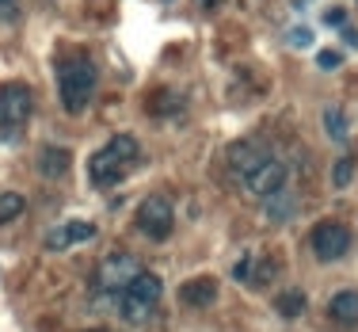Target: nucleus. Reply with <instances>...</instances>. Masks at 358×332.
Returning <instances> with one entry per match:
<instances>
[{"mask_svg": "<svg viewBox=\"0 0 358 332\" xmlns=\"http://www.w3.org/2000/svg\"><path fill=\"white\" fill-rule=\"evenodd\" d=\"M229 168H233V176L244 184V191L255 195V199H278V195L286 191V165L275 157V153H267L263 146H255V141H236V146H229Z\"/></svg>", "mask_w": 358, "mask_h": 332, "instance_id": "f257e3e1", "label": "nucleus"}, {"mask_svg": "<svg viewBox=\"0 0 358 332\" xmlns=\"http://www.w3.org/2000/svg\"><path fill=\"white\" fill-rule=\"evenodd\" d=\"M57 96L69 115H80L96 96V62L88 54H65L57 62Z\"/></svg>", "mask_w": 358, "mask_h": 332, "instance_id": "f03ea898", "label": "nucleus"}, {"mask_svg": "<svg viewBox=\"0 0 358 332\" xmlns=\"http://www.w3.org/2000/svg\"><path fill=\"white\" fill-rule=\"evenodd\" d=\"M138 160H141L138 138H134V134H115L103 149H96L88 157V176L96 187H115Z\"/></svg>", "mask_w": 358, "mask_h": 332, "instance_id": "7ed1b4c3", "label": "nucleus"}, {"mask_svg": "<svg viewBox=\"0 0 358 332\" xmlns=\"http://www.w3.org/2000/svg\"><path fill=\"white\" fill-rule=\"evenodd\" d=\"M160 294H164V283H160V275H152V271H141V275L122 291V298H118V310H122L126 321H145V317H152V313H157Z\"/></svg>", "mask_w": 358, "mask_h": 332, "instance_id": "20e7f679", "label": "nucleus"}, {"mask_svg": "<svg viewBox=\"0 0 358 332\" xmlns=\"http://www.w3.org/2000/svg\"><path fill=\"white\" fill-rule=\"evenodd\" d=\"M31 111H35V96L23 81H8L0 88V126H4L8 138H15L20 126H27Z\"/></svg>", "mask_w": 358, "mask_h": 332, "instance_id": "39448f33", "label": "nucleus"}, {"mask_svg": "<svg viewBox=\"0 0 358 332\" xmlns=\"http://www.w3.org/2000/svg\"><path fill=\"white\" fill-rule=\"evenodd\" d=\"M141 275V263L130 252H110V256L96 268V286L110 298H122V291Z\"/></svg>", "mask_w": 358, "mask_h": 332, "instance_id": "423d86ee", "label": "nucleus"}, {"mask_svg": "<svg viewBox=\"0 0 358 332\" xmlns=\"http://www.w3.org/2000/svg\"><path fill=\"white\" fill-rule=\"evenodd\" d=\"M309 244H313V252H317V260H324V263L343 260L347 249H351V229H347L343 221L324 218V221H317V226H313Z\"/></svg>", "mask_w": 358, "mask_h": 332, "instance_id": "0eeeda50", "label": "nucleus"}, {"mask_svg": "<svg viewBox=\"0 0 358 332\" xmlns=\"http://www.w3.org/2000/svg\"><path fill=\"white\" fill-rule=\"evenodd\" d=\"M172 226H176V210H172L168 199L149 195V199L138 207V229L145 237H152V241H168V237H172Z\"/></svg>", "mask_w": 358, "mask_h": 332, "instance_id": "6e6552de", "label": "nucleus"}, {"mask_svg": "<svg viewBox=\"0 0 358 332\" xmlns=\"http://www.w3.org/2000/svg\"><path fill=\"white\" fill-rule=\"evenodd\" d=\"M328 317L331 321H339V325H358V291H336L331 294V302H328Z\"/></svg>", "mask_w": 358, "mask_h": 332, "instance_id": "1a4fd4ad", "label": "nucleus"}, {"mask_svg": "<svg viewBox=\"0 0 358 332\" xmlns=\"http://www.w3.org/2000/svg\"><path fill=\"white\" fill-rule=\"evenodd\" d=\"M96 237V226L92 221H65L62 229L50 233V249H69V244H80V241H92Z\"/></svg>", "mask_w": 358, "mask_h": 332, "instance_id": "9d476101", "label": "nucleus"}, {"mask_svg": "<svg viewBox=\"0 0 358 332\" xmlns=\"http://www.w3.org/2000/svg\"><path fill=\"white\" fill-rule=\"evenodd\" d=\"M179 298H183L187 305H210L217 298V283L210 275H199V279H187L183 286H179Z\"/></svg>", "mask_w": 358, "mask_h": 332, "instance_id": "9b49d317", "label": "nucleus"}, {"mask_svg": "<svg viewBox=\"0 0 358 332\" xmlns=\"http://www.w3.org/2000/svg\"><path fill=\"white\" fill-rule=\"evenodd\" d=\"M69 165H73V153L65 149V146H46L38 153V168H42V176H65L69 172Z\"/></svg>", "mask_w": 358, "mask_h": 332, "instance_id": "f8f14e48", "label": "nucleus"}, {"mask_svg": "<svg viewBox=\"0 0 358 332\" xmlns=\"http://www.w3.org/2000/svg\"><path fill=\"white\" fill-rule=\"evenodd\" d=\"M305 305H309V302H305V294H301V291H286V294H278V298H275V310L282 313V317H301Z\"/></svg>", "mask_w": 358, "mask_h": 332, "instance_id": "ddd939ff", "label": "nucleus"}, {"mask_svg": "<svg viewBox=\"0 0 358 332\" xmlns=\"http://www.w3.org/2000/svg\"><path fill=\"white\" fill-rule=\"evenodd\" d=\"M23 207H27V199H23V195L4 191V195H0V226H8L12 218H20V214H23Z\"/></svg>", "mask_w": 358, "mask_h": 332, "instance_id": "4468645a", "label": "nucleus"}, {"mask_svg": "<svg viewBox=\"0 0 358 332\" xmlns=\"http://www.w3.org/2000/svg\"><path fill=\"white\" fill-rule=\"evenodd\" d=\"M324 126H328L331 138L343 141L347 138V123H343V111H324Z\"/></svg>", "mask_w": 358, "mask_h": 332, "instance_id": "2eb2a0df", "label": "nucleus"}, {"mask_svg": "<svg viewBox=\"0 0 358 332\" xmlns=\"http://www.w3.org/2000/svg\"><path fill=\"white\" fill-rule=\"evenodd\" d=\"M351 176H355V160H351V157H339V160H336V172H331V184H336V187H347V184H351Z\"/></svg>", "mask_w": 358, "mask_h": 332, "instance_id": "dca6fc26", "label": "nucleus"}, {"mask_svg": "<svg viewBox=\"0 0 358 332\" xmlns=\"http://www.w3.org/2000/svg\"><path fill=\"white\" fill-rule=\"evenodd\" d=\"M317 62H320V69H336V65L343 62V54H339V50H320Z\"/></svg>", "mask_w": 358, "mask_h": 332, "instance_id": "f3484780", "label": "nucleus"}, {"mask_svg": "<svg viewBox=\"0 0 358 332\" xmlns=\"http://www.w3.org/2000/svg\"><path fill=\"white\" fill-rule=\"evenodd\" d=\"M289 42H294V46H309V42H313V31H309V27L289 31Z\"/></svg>", "mask_w": 358, "mask_h": 332, "instance_id": "a211bd4d", "label": "nucleus"}, {"mask_svg": "<svg viewBox=\"0 0 358 332\" xmlns=\"http://www.w3.org/2000/svg\"><path fill=\"white\" fill-rule=\"evenodd\" d=\"M343 8H331V12H324V23H336V27H343Z\"/></svg>", "mask_w": 358, "mask_h": 332, "instance_id": "6ab92c4d", "label": "nucleus"}, {"mask_svg": "<svg viewBox=\"0 0 358 332\" xmlns=\"http://www.w3.org/2000/svg\"><path fill=\"white\" fill-rule=\"evenodd\" d=\"M221 0H199V8H217Z\"/></svg>", "mask_w": 358, "mask_h": 332, "instance_id": "aec40b11", "label": "nucleus"}]
</instances>
